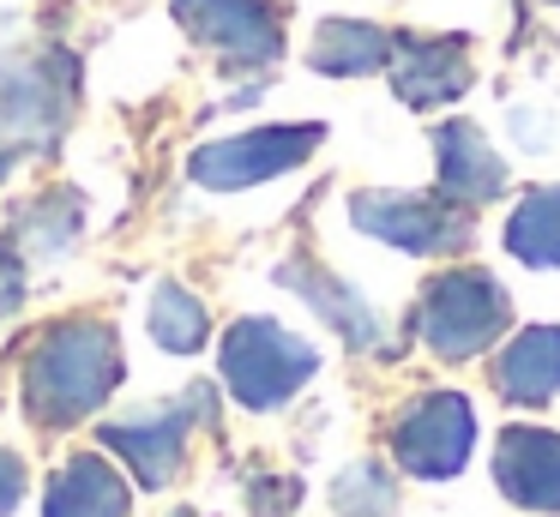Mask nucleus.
<instances>
[{
    "label": "nucleus",
    "mask_w": 560,
    "mask_h": 517,
    "mask_svg": "<svg viewBox=\"0 0 560 517\" xmlns=\"http://www.w3.org/2000/svg\"><path fill=\"white\" fill-rule=\"evenodd\" d=\"M121 385V343L103 319H67L25 355V415L37 427H73Z\"/></svg>",
    "instance_id": "f257e3e1"
},
{
    "label": "nucleus",
    "mask_w": 560,
    "mask_h": 517,
    "mask_svg": "<svg viewBox=\"0 0 560 517\" xmlns=\"http://www.w3.org/2000/svg\"><path fill=\"white\" fill-rule=\"evenodd\" d=\"M410 331L440 361H476L482 349H494L512 331V301H506L494 271H482V265H452V271L428 277Z\"/></svg>",
    "instance_id": "f03ea898"
},
{
    "label": "nucleus",
    "mask_w": 560,
    "mask_h": 517,
    "mask_svg": "<svg viewBox=\"0 0 560 517\" xmlns=\"http://www.w3.org/2000/svg\"><path fill=\"white\" fill-rule=\"evenodd\" d=\"M319 373V355L307 337L283 331L278 319H235L223 331V385L242 409H278Z\"/></svg>",
    "instance_id": "7ed1b4c3"
},
{
    "label": "nucleus",
    "mask_w": 560,
    "mask_h": 517,
    "mask_svg": "<svg viewBox=\"0 0 560 517\" xmlns=\"http://www.w3.org/2000/svg\"><path fill=\"white\" fill-rule=\"evenodd\" d=\"M73 91H79V67L61 48H43L31 60L0 67V163L13 168L19 151L55 144V132L73 115Z\"/></svg>",
    "instance_id": "20e7f679"
},
{
    "label": "nucleus",
    "mask_w": 560,
    "mask_h": 517,
    "mask_svg": "<svg viewBox=\"0 0 560 517\" xmlns=\"http://www.w3.org/2000/svg\"><path fill=\"white\" fill-rule=\"evenodd\" d=\"M350 223L362 235L386 240L398 252H416V259H446V252H464L476 235L470 211L452 204L446 192H398V187H368L350 192Z\"/></svg>",
    "instance_id": "39448f33"
},
{
    "label": "nucleus",
    "mask_w": 560,
    "mask_h": 517,
    "mask_svg": "<svg viewBox=\"0 0 560 517\" xmlns=\"http://www.w3.org/2000/svg\"><path fill=\"white\" fill-rule=\"evenodd\" d=\"M476 409L464 391H422L392 421V463L416 481H452L470 463Z\"/></svg>",
    "instance_id": "423d86ee"
},
{
    "label": "nucleus",
    "mask_w": 560,
    "mask_h": 517,
    "mask_svg": "<svg viewBox=\"0 0 560 517\" xmlns=\"http://www.w3.org/2000/svg\"><path fill=\"white\" fill-rule=\"evenodd\" d=\"M326 127L319 120H290V127H254V132H235V139H218V144H199L187 156V175L211 192H242V187H259V180H278L290 168H302L307 156L319 151Z\"/></svg>",
    "instance_id": "0eeeda50"
},
{
    "label": "nucleus",
    "mask_w": 560,
    "mask_h": 517,
    "mask_svg": "<svg viewBox=\"0 0 560 517\" xmlns=\"http://www.w3.org/2000/svg\"><path fill=\"white\" fill-rule=\"evenodd\" d=\"M199 421H211V391L206 385L182 391L163 409H139V415H127V421H109V427H103V445L133 469L139 487H170V481L182 475L187 433H194Z\"/></svg>",
    "instance_id": "6e6552de"
},
{
    "label": "nucleus",
    "mask_w": 560,
    "mask_h": 517,
    "mask_svg": "<svg viewBox=\"0 0 560 517\" xmlns=\"http://www.w3.org/2000/svg\"><path fill=\"white\" fill-rule=\"evenodd\" d=\"M175 24L230 67H271L283 55V7L278 0H170Z\"/></svg>",
    "instance_id": "1a4fd4ad"
},
{
    "label": "nucleus",
    "mask_w": 560,
    "mask_h": 517,
    "mask_svg": "<svg viewBox=\"0 0 560 517\" xmlns=\"http://www.w3.org/2000/svg\"><path fill=\"white\" fill-rule=\"evenodd\" d=\"M392 91L410 108H440L470 91V43L464 36H392Z\"/></svg>",
    "instance_id": "9d476101"
},
{
    "label": "nucleus",
    "mask_w": 560,
    "mask_h": 517,
    "mask_svg": "<svg viewBox=\"0 0 560 517\" xmlns=\"http://www.w3.org/2000/svg\"><path fill=\"white\" fill-rule=\"evenodd\" d=\"M494 481L512 505L560 517V433L555 427H506L494 439Z\"/></svg>",
    "instance_id": "9b49d317"
},
{
    "label": "nucleus",
    "mask_w": 560,
    "mask_h": 517,
    "mask_svg": "<svg viewBox=\"0 0 560 517\" xmlns=\"http://www.w3.org/2000/svg\"><path fill=\"white\" fill-rule=\"evenodd\" d=\"M434 168H440V192H446L452 204H464V211L500 199L506 180H512L506 163H500V151L488 144V132L470 127V120H440L434 127Z\"/></svg>",
    "instance_id": "f8f14e48"
},
{
    "label": "nucleus",
    "mask_w": 560,
    "mask_h": 517,
    "mask_svg": "<svg viewBox=\"0 0 560 517\" xmlns=\"http://www.w3.org/2000/svg\"><path fill=\"white\" fill-rule=\"evenodd\" d=\"M278 283L295 289V295H302L307 307H314L350 349H374V355L386 349V325H380V313L368 307V301L355 295L350 283H338L326 265H314V259H283V265H278Z\"/></svg>",
    "instance_id": "ddd939ff"
},
{
    "label": "nucleus",
    "mask_w": 560,
    "mask_h": 517,
    "mask_svg": "<svg viewBox=\"0 0 560 517\" xmlns=\"http://www.w3.org/2000/svg\"><path fill=\"white\" fill-rule=\"evenodd\" d=\"M494 391L518 409H542L560 397V325H524L494 355Z\"/></svg>",
    "instance_id": "4468645a"
},
{
    "label": "nucleus",
    "mask_w": 560,
    "mask_h": 517,
    "mask_svg": "<svg viewBox=\"0 0 560 517\" xmlns=\"http://www.w3.org/2000/svg\"><path fill=\"white\" fill-rule=\"evenodd\" d=\"M43 517H127V481L103 451H79L49 475Z\"/></svg>",
    "instance_id": "2eb2a0df"
},
{
    "label": "nucleus",
    "mask_w": 560,
    "mask_h": 517,
    "mask_svg": "<svg viewBox=\"0 0 560 517\" xmlns=\"http://www.w3.org/2000/svg\"><path fill=\"white\" fill-rule=\"evenodd\" d=\"M392 60V31L368 19H326L307 43V67L326 72V79H362L380 72Z\"/></svg>",
    "instance_id": "dca6fc26"
},
{
    "label": "nucleus",
    "mask_w": 560,
    "mask_h": 517,
    "mask_svg": "<svg viewBox=\"0 0 560 517\" xmlns=\"http://www.w3.org/2000/svg\"><path fill=\"white\" fill-rule=\"evenodd\" d=\"M506 252L530 271H560V180L530 187L506 216Z\"/></svg>",
    "instance_id": "f3484780"
},
{
    "label": "nucleus",
    "mask_w": 560,
    "mask_h": 517,
    "mask_svg": "<svg viewBox=\"0 0 560 517\" xmlns=\"http://www.w3.org/2000/svg\"><path fill=\"white\" fill-rule=\"evenodd\" d=\"M145 331L158 337V349H170V355H194V349L211 337V313H206V301H199L194 289L158 283L151 289V307H145Z\"/></svg>",
    "instance_id": "a211bd4d"
},
{
    "label": "nucleus",
    "mask_w": 560,
    "mask_h": 517,
    "mask_svg": "<svg viewBox=\"0 0 560 517\" xmlns=\"http://www.w3.org/2000/svg\"><path fill=\"white\" fill-rule=\"evenodd\" d=\"M331 505H338L343 517H392L398 512V481L386 475V463L362 457V463H350L331 481Z\"/></svg>",
    "instance_id": "6ab92c4d"
},
{
    "label": "nucleus",
    "mask_w": 560,
    "mask_h": 517,
    "mask_svg": "<svg viewBox=\"0 0 560 517\" xmlns=\"http://www.w3.org/2000/svg\"><path fill=\"white\" fill-rule=\"evenodd\" d=\"M79 235V199L61 192V199H43L37 216L19 228V240H31V259H49V252H67Z\"/></svg>",
    "instance_id": "aec40b11"
},
{
    "label": "nucleus",
    "mask_w": 560,
    "mask_h": 517,
    "mask_svg": "<svg viewBox=\"0 0 560 517\" xmlns=\"http://www.w3.org/2000/svg\"><path fill=\"white\" fill-rule=\"evenodd\" d=\"M25 301V259H19V247H7L0 240V319Z\"/></svg>",
    "instance_id": "412c9836"
},
{
    "label": "nucleus",
    "mask_w": 560,
    "mask_h": 517,
    "mask_svg": "<svg viewBox=\"0 0 560 517\" xmlns=\"http://www.w3.org/2000/svg\"><path fill=\"white\" fill-rule=\"evenodd\" d=\"M19 500H25V463L13 451H0V517L13 512Z\"/></svg>",
    "instance_id": "4be33fe9"
},
{
    "label": "nucleus",
    "mask_w": 560,
    "mask_h": 517,
    "mask_svg": "<svg viewBox=\"0 0 560 517\" xmlns=\"http://www.w3.org/2000/svg\"><path fill=\"white\" fill-rule=\"evenodd\" d=\"M548 7H560V0H548Z\"/></svg>",
    "instance_id": "5701e85b"
},
{
    "label": "nucleus",
    "mask_w": 560,
    "mask_h": 517,
    "mask_svg": "<svg viewBox=\"0 0 560 517\" xmlns=\"http://www.w3.org/2000/svg\"><path fill=\"white\" fill-rule=\"evenodd\" d=\"M182 517H194V512H182Z\"/></svg>",
    "instance_id": "b1692460"
}]
</instances>
